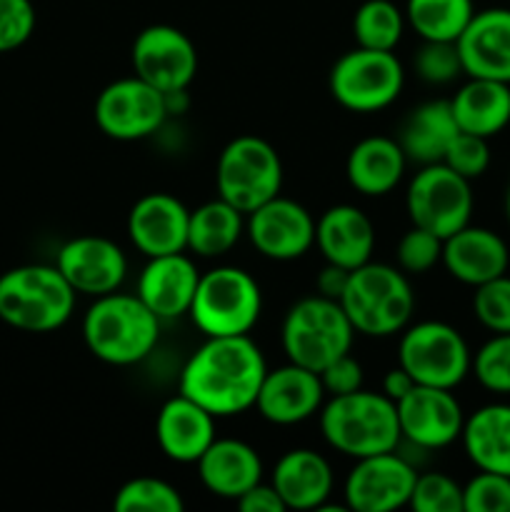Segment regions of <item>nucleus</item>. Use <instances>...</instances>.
<instances>
[{
  "mask_svg": "<svg viewBox=\"0 0 510 512\" xmlns=\"http://www.w3.org/2000/svg\"><path fill=\"white\" fill-rule=\"evenodd\" d=\"M55 268L63 273L75 293L100 298L120 290L128 275V260L113 240L100 235H80L58 250Z\"/></svg>",
  "mask_w": 510,
  "mask_h": 512,
  "instance_id": "f3484780",
  "label": "nucleus"
},
{
  "mask_svg": "<svg viewBox=\"0 0 510 512\" xmlns=\"http://www.w3.org/2000/svg\"><path fill=\"white\" fill-rule=\"evenodd\" d=\"M330 95L353 113H378L395 103L405 85L403 63L393 50L353 48L330 68Z\"/></svg>",
  "mask_w": 510,
  "mask_h": 512,
  "instance_id": "1a4fd4ad",
  "label": "nucleus"
},
{
  "mask_svg": "<svg viewBox=\"0 0 510 512\" xmlns=\"http://www.w3.org/2000/svg\"><path fill=\"white\" fill-rule=\"evenodd\" d=\"M195 465L200 483L215 498L238 500L263 480V460L258 450L235 438H215Z\"/></svg>",
  "mask_w": 510,
  "mask_h": 512,
  "instance_id": "b1692460",
  "label": "nucleus"
},
{
  "mask_svg": "<svg viewBox=\"0 0 510 512\" xmlns=\"http://www.w3.org/2000/svg\"><path fill=\"white\" fill-rule=\"evenodd\" d=\"M75 295L55 265H18L0 275V320L23 333H53L73 315Z\"/></svg>",
  "mask_w": 510,
  "mask_h": 512,
  "instance_id": "20e7f679",
  "label": "nucleus"
},
{
  "mask_svg": "<svg viewBox=\"0 0 510 512\" xmlns=\"http://www.w3.org/2000/svg\"><path fill=\"white\" fill-rule=\"evenodd\" d=\"M155 440L165 458L173 463H198L200 455L215 440V415L183 393L175 395L160 408Z\"/></svg>",
  "mask_w": 510,
  "mask_h": 512,
  "instance_id": "5701e85b",
  "label": "nucleus"
},
{
  "mask_svg": "<svg viewBox=\"0 0 510 512\" xmlns=\"http://www.w3.org/2000/svg\"><path fill=\"white\" fill-rule=\"evenodd\" d=\"M320 433L330 448L353 460L398 450L403 440L393 400L363 388L333 395L320 408Z\"/></svg>",
  "mask_w": 510,
  "mask_h": 512,
  "instance_id": "f03ea898",
  "label": "nucleus"
},
{
  "mask_svg": "<svg viewBox=\"0 0 510 512\" xmlns=\"http://www.w3.org/2000/svg\"><path fill=\"white\" fill-rule=\"evenodd\" d=\"M315 245L325 263L355 270L365 265L375 248V228L355 205H333L315 223Z\"/></svg>",
  "mask_w": 510,
  "mask_h": 512,
  "instance_id": "393cba45",
  "label": "nucleus"
},
{
  "mask_svg": "<svg viewBox=\"0 0 510 512\" xmlns=\"http://www.w3.org/2000/svg\"><path fill=\"white\" fill-rule=\"evenodd\" d=\"M35 8L30 0H0V53L20 48L35 33Z\"/></svg>",
  "mask_w": 510,
  "mask_h": 512,
  "instance_id": "79ce46f5",
  "label": "nucleus"
},
{
  "mask_svg": "<svg viewBox=\"0 0 510 512\" xmlns=\"http://www.w3.org/2000/svg\"><path fill=\"white\" fill-rule=\"evenodd\" d=\"M475 15L473 0H408L405 23L420 40L455 43Z\"/></svg>",
  "mask_w": 510,
  "mask_h": 512,
  "instance_id": "2f4dec72",
  "label": "nucleus"
},
{
  "mask_svg": "<svg viewBox=\"0 0 510 512\" xmlns=\"http://www.w3.org/2000/svg\"><path fill=\"white\" fill-rule=\"evenodd\" d=\"M470 370L485 390L510 395V333H495L488 343L480 345Z\"/></svg>",
  "mask_w": 510,
  "mask_h": 512,
  "instance_id": "f704fd0d",
  "label": "nucleus"
},
{
  "mask_svg": "<svg viewBox=\"0 0 510 512\" xmlns=\"http://www.w3.org/2000/svg\"><path fill=\"white\" fill-rule=\"evenodd\" d=\"M460 133L450 100H430L405 115L398 130V145L403 148L408 163L423 165L443 163L450 140Z\"/></svg>",
  "mask_w": 510,
  "mask_h": 512,
  "instance_id": "cd10ccee",
  "label": "nucleus"
},
{
  "mask_svg": "<svg viewBox=\"0 0 510 512\" xmlns=\"http://www.w3.org/2000/svg\"><path fill=\"white\" fill-rule=\"evenodd\" d=\"M318 375L325 388V395H348L363 388V368H360V363L350 353L335 358Z\"/></svg>",
  "mask_w": 510,
  "mask_h": 512,
  "instance_id": "37998d69",
  "label": "nucleus"
},
{
  "mask_svg": "<svg viewBox=\"0 0 510 512\" xmlns=\"http://www.w3.org/2000/svg\"><path fill=\"white\" fill-rule=\"evenodd\" d=\"M443 165H448L450 170H455V173L463 175V178L468 180L480 178L490 165L488 138H480V135L463 133V130H460V133L450 140L448 150H445Z\"/></svg>",
  "mask_w": 510,
  "mask_h": 512,
  "instance_id": "a19ab883",
  "label": "nucleus"
},
{
  "mask_svg": "<svg viewBox=\"0 0 510 512\" xmlns=\"http://www.w3.org/2000/svg\"><path fill=\"white\" fill-rule=\"evenodd\" d=\"M118 512H183L185 503L178 488L160 478H133L115 493Z\"/></svg>",
  "mask_w": 510,
  "mask_h": 512,
  "instance_id": "72a5a7b5",
  "label": "nucleus"
},
{
  "mask_svg": "<svg viewBox=\"0 0 510 512\" xmlns=\"http://www.w3.org/2000/svg\"><path fill=\"white\" fill-rule=\"evenodd\" d=\"M200 273L193 260L183 253L148 258L138 278V298L160 320H175L190 313Z\"/></svg>",
  "mask_w": 510,
  "mask_h": 512,
  "instance_id": "412c9836",
  "label": "nucleus"
},
{
  "mask_svg": "<svg viewBox=\"0 0 510 512\" xmlns=\"http://www.w3.org/2000/svg\"><path fill=\"white\" fill-rule=\"evenodd\" d=\"M460 438L475 468L510 478V405L493 403L475 410L465 418Z\"/></svg>",
  "mask_w": 510,
  "mask_h": 512,
  "instance_id": "c756f323",
  "label": "nucleus"
},
{
  "mask_svg": "<svg viewBox=\"0 0 510 512\" xmlns=\"http://www.w3.org/2000/svg\"><path fill=\"white\" fill-rule=\"evenodd\" d=\"M133 70L140 80L160 93L188 90L198 73V50L193 40L175 25H148L133 43Z\"/></svg>",
  "mask_w": 510,
  "mask_h": 512,
  "instance_id": "ddd939ff",
  "label": "nucleus"
},
{
  "mask_svg": "<svg viewBox=\"0 0 510 512\" xmlns=\"http://www.w3.org/2000/svg\"><path fill=\"white\" fill-rule=\"evenodd\" d=\"M415 512H463V488L443 473H423L410 493Z\"/></svg>",
  "mask_w": 510,
  "mask_h": 512,
  "instance_id": "c9c22d12",
  "label": "nucleus"
},
{
  "mask_svg": "<svg viewBox=\"0 0 510 512\" xmlns=\"http://www.w3.org/2000/svg\"><path fill=\"white\" fill-rule=\"evenodd\" d=\"M235 505H238L243 512H285V503L280 500L278 490L273 488V483L265 485L263 480H260L258 485H253V488L248 490V493L240 495L238 500H235Z\"/></svg>",
  "mask_w": 510,
  "mask_h": 512,
  "instance_id": "c03bdc74",
  "label": "nucleus"
},
{
  "mask_svg": "<svg viewBox=\"0 0 510 512\" xmlns=\"http://www.w3.org/2000/svg\"><path fill=\"white\" fill-rule=\"evenodd\" d=\"M268 365L250 335L208 338L185 363L180 393L215 418L255 408Z\"/></svg>",
  "mask_w": 510,
  "mask_h": 512,
  "instance_id": "f257e3e1",
  "label": "nucleus"
},
{
  "mask_svg": "<svg viewBox=\"0 0 510 512\" xmlns=\"http://www.w3.org/2000/svg\"><path fill=\"white\" fill-rule=\"evenodd\" d=\"M355 328L350 325L338 300L313 295L303 298L288 310L280 330L288 363L320 373L325 365L353 348Z\"/></svg>",
  "mask_w": 510,
  "mask_h": 512,
  "instance_id": "423d86ee",
  "label": "nucleus"
},
{
  "mask_svg": "<svg viewBox=\"0 0 510 512\" xmlns=\"http://www.w3.org/2000/svg\"><path fill=\"white\" fill-rule=\"evenodd\" d=\"M415 388V380L410 378L408 370H403L398 365V368L388 370L383 378V395H388L393 403H398V400H403L405 395L410 393V390Z\"/></svg>",
  "mask_w": 510,
  "mask_h": 512,
  "instance_id": "49530a36",
  "label": "nucleus"
},
{
  "mask_svg": "<svg viewBox=\"0 0 510 512\" xmlns=\"http://www.w3.org/2000/svg\"><path fill=\"white\" fill-rule=\"evenodd\" d=\"M450 110L463 133L493 138L510 123V85L488 78H468L450 98Z\"/></svg>",
  "mask_w": 510,
  "mask_h": 512,
  "instance_id": "c85d7f7f",
  "label": "nucleus"
},
{
  "mask_svg": "<svg viewBox=\"0 0 510 512\" xmlns=\"http://www.w3.org/2000/svg\"><path fill=\"white\" fill-rule=\"evenodd\" d=\"M218 198L228 200L243 215L253 213L283 188V163L268 140L238 135L223 148L215 168Z\"/></svg>",
  "mask_w": 510,
  "mask_h": 512,
  "instance_id": "6e6552de",
  "label": "nucleus"
},
{
  "mask_svg": "<svg viewBox=\"0 0 510 512\" xmlns=\"http://www.w3.org/2000/svg\"><path fill=\"white\" fill-rule=\"evenodd\" d=\"M188 223L190 210L175 195H143L128 215L130 243L145 258L183 253L188 248Z\"/></svg>",
  "mask_w": 510,
  "mask_h": 512,
  "instance_id": "aec40b11",
  "label": "nucleus"
},
{
  "mask_svg": "<svg viewBox=\"0 0 510 512\" xmlns=\"http://www.w3.org/2000/svg\"><path fill=\"white\" fill-rule=\"evenodd\" d=\"M405 30V13L393 0H365L353 15V35L360 48L395 50Z\"/></svg>",
  "mask_w": 510,
  "mask_h": 512,
  "instance_id": "473e14b6",
  "label": "nucleus"
},
{
  "mask_svg": "<svg viewBox=\"0 0 510 512\" xmlns=\"http://www.w3.org/2000/svg\"><path fill=\"white\" fill-rule=\"evenodd\" d=\"M405 208H408L410 223L445 240L470 223V213H473L470 180L443 163L423 165L410 180Z\"/></svg>",
  "mask_w": 510,
  "mask_h": 512,
  "instance_id": "9b49d317",
  "label": "nucleus"
},
{
  "mask_svg": "<svg viewBox=\"0 0 510 512\" xmlns=\"http://www.w3.org/2000/svg\"><path fill=\"white\" fill-rule=\"evenodd\" d=\"M398 408L400 435L420 450H440L463 435L465 415L453 390L415 385Z\"/></svg>",
  "mask_w": 510,
  "mask_h": 512,
  "instance_id": "2eb2a0df",
  "label": "nucleus"
},
{
  "mask_svg": "<svg viewBox=\"0 0 510 512\" xmlns=\"http://www.w3.org/2000/svg\"><path fill=\"white\" fill-rule=\"evenodd\" d=\"M405 165H408V158L398 140L370 135L353 145L345 163V175L360 195L380 198L398 188L405 175Z\"/></svg>",
  "mask_w": 510,
  "mask_h": 512,
  "instance_id": "bb28decb",
  "label": "nucleus"
},
{
  "mask_svg": "<svg viewBox=\"0 0 510 512\" xmlns=\"http://www.w3.org/2000/svg\"><path fill=\"white\" fill-rule=\"evenodd\" d=\"M398 365L408 370L415 385L453 390L470 373L473 355L453 325L423 320L405 328L398 345Z\"/></svg>",
  "mask_w": 510,
  "mask_h": 512,
  "instance_id": "9d476101",
  "label": "nucleus"
},
{
  "mask_svg": "<svg viewBox=\"0 0 510 512\" xmlns=\"http://www.w3.org/2000/svg\"><path fill=\"white\" fill-rule=\"evenodd\" d=\"M165 118V95L138 75L105 85L95 100V123L113 140L148 138Z\"/></svg>",
  "mask_w": 510,
  "mask_h": 512,
  "instance_id": "f8f14e48",
  "label": "nucleus"
},
{
  "mask_svg": "<svg viewBox=\"0 0 510 512\" xmlns=\"http://www.w3.org/2000/svg\"><path fill=\"white\" fill-rule=\"evenodd\" d=\"M395 255H398V268L403 270V273H428V270L435 268V265L440 263V258H443V238H438V235L430 233V230L413 225V228L400 238L398 253Z\"/></svg>",
  "mask_w": 510,
  "mask_h": 512,
  "instance_id": "58836bf2",
  "label": "nucleus"
},
{
  "mask_svg": "<svg viewBox=\"0 0 510 512\" xmlns=\"http://www.w3.org/2000/svg\"><path fill=\"white\" fill-rule=\"evenodd\" d=\"M418 470L395 450L355 460L345 478V508L353 512H393L410 503Z\"/></svg>",
  "mask_w": 510,
  "mask_h": 512,
  "instance_id": "4468645a",
  "label": "nucleus"
},
{
  "mask_svg": "<svg viewBox=\"0 0 510 512\" xmlns=\"http://www.w3.org/2000/svg\"><path fill=\"white\" fill-rule=\"evenodd\" d=\"M455 45L468 78L510 85V8L475 10Z\"/></svg>",
  "mask_w": 510,
  "mask_h": 512,
  "instance_id": "6ab92c4d",
  "label": "nucleus"
},
{
  "mask_svg": "<svg viewBox=\"0 0 510 512\" xmlns=\"http://www.w3.org/2000/svg\"><path fill=\"white\" fill-rule=\"evenodd\" d=\"M250 243L263 258L288 263L298 260L315 245V220L308 210L290 198H270L248 213Z\"/></svg>",
  "mask_w": 510,
  "mask_h": 512,
  "instance_id": "dca6fc26",
  "label": "nucleus"
},
{
  "mask_svg": "<svg viewBox=\"0 0 510 512\" xmlns=\"http://www.w3.org/2000/svg\"><path fill=\"white\" fill-rule=\"evenodd\" d=\"M440 263L455 280L478 288V285L508 273L510 253L498 233L488 228H475L468 223L458 233L443 240Z\"/></svg>",
  "mask_w": 510,
  "mask_h": 512,
  "instance_id": "4be33fe9",
  "label": "nucleus"
},
{
  "mask_svg": "<svg viewBox=\"0 0 510 512\" xmlns=\"http://www.w3.org/2000/svg\"><path fill=\"white\" fill-rule=\"evenodd\" d=\"M473 313L490 333H510V278L498 275L478 285L473 295Z\"/></svg>",
  "mask_w": 510,
  "mask_h": 512,
  "instance_id": "e433bc0d",
  "label": "nucleus"
},
{
  "mask_svg": "<svg viewBox=\"0 0 510 512\" xmlns=\"http://www.w3.org/2000/svg\"><path fill=\"white\" fill-rule=\"evenodd\" d=\"M245 230V218L228 200H208L190 210L188 250L200 258H220L238 245Z\"/></svg>",
  "mask_w": 510,
  "mask_h": 512,
  "instance_id": "7c9ffc66",
  "label": "nucleus"
},
{
  "mask_svg": "<svg viewBox=\"0 0 510 512\" xmlns=\"http://www.w3.org/2000/svg\"><path fill=\"white\" fill-rule=\"evenodd\" d=\"M263 310V293L250 273L235 265H220L200 275L190 320L205 338L248 335Z\"/></svg>",
  "mask_w": 510,
  "mask_h": 512,
  "instance_id": "0eeeda50",
  "label": "nucleus"
},
{
  "mask_svg": "<svg viewBox=\"0 0 510 512\" xmlns=\"http://www.w3.org/2000/svg\"><path fill=\"white\" fill-rule=\"evenodd\" d=\"M348 278H350V270L340 268V265H333V263H325V268L318 273V280H315V285H318V295H323V298H330V300H340L345 285H348Z\"/></svg>",
  "mask_w": 510,
  "mask_h": 512,
  "instance_id": "a18cd8bd",
  "label": "nucleus"
},
{
  "mask_svg": "<svg viewBox=\"0 0 510 512\" xmlns=\"http://www.w3.org/2000/svg\"><path fill=\"white\" fill-rule=\"evenodd\" d=\"M413 63L418 78L430 85L453 83L458 75H463L458 45L443 43V40H423Z\"/></svg>",
  "mask_w": 510,
  "mask_h": 512,
  "instance_id": "4c0bfd02",
  "label": "nucleus"
},
{
  "mask_svg": "<svg viewBox=\"0 0 510 512\" xmlns=\"http://www.w3.org/2000/svg\"><path fill=\"white\" fill-rule=\"evenodd\" d=\"M463 512H510V478L480 470L463 488Z\"/></svg>",
  "mask_w": 510,
  "mask_h": 512,
  "instance_id": "ea45409f",
  "label": "nucleus"
},
{
  "mask_svg": "<svg viewBox=\"0 0 510 512\" xmlns=\"http://www.w3.org/2000/svg\"><path fill=\"white\" fill-rule=\"evenodd\" d=\"M355 333L390 338L408 328L415 310V293L400 268L365 263L350 270L348 285L338 300Z\"/></svg>",
  "mask_w": 510,
  "mask_h": 512,
  "instance_id": "39448f33",
  "label": "nucleus"
},
{
  "mask_svg": "<svg viewBox=\"0 0 510 512\" xmlns=\"http://www.w3.org/2000/svg\"><path fill=\"white\" fill-rule=\"evenodd\" d=\"M270 483L288 510H320L333 493V470L315 450L295 448L275 463Z\"/></svg>",
  "mask_w": 510,
  "mask_h": 512,
  "instance_id": "a878e982",
  "label": "nucleus"
},
{
  "mask_svg": "<svg viewBox=\"0 0 510 512\" xmlns=\"http://www.w3.org/2000/svg\"><path fill=\"white\" fill-rule=\"evenodd\" d=\"M505 215H508V223H510V185H508V193H505Z\"/></svg>",
  "mask_w": 510,
  "mask_h": 512,
  "instance_id": "de8ad7c7",
  "label": "nucleus"
},
{
  "mask_svg": "<svg viewBox=\"0 0 510 512\" xmlns=\"http://www.w3.org/2000/svg\"><path fill=\"white\" fill-rule=\"evenodd\" d=\"M160 338V318L138 295L108 293L95 298L83 318V340L108 365H135L148 358Z\"/></svg>",
  "mask_w": 510,
  "mask_h": 512,
  "instance_id": "7ed1b4c3",
  "label": "nucleus"
},
{
  "mask_svg": "<svg viewBox=\"0 0 510 512\" xmlns=\"http://www.w3.org/2000/svg\"><path fill=\"white\" fill-rule=\"evenodd\" d=\"M323 400L325 388L320 375L288 363L265 373L255 408L273 425H298L320 413Z\"/></svg>",
  "mask_w": 510,
  "mask_h": 512,
  "instance_id": "a211bd4d",
  "label": "nucleus"
}]
</instances>
